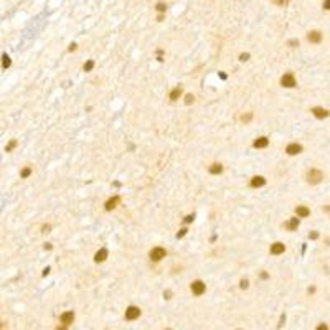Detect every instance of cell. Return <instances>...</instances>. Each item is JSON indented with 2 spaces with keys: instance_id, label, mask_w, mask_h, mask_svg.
I'll return each mask as SVG.
<instances>
[{
  "instance_id": "obj_39",
  "label": "cell",
  "mask_w": 330,
  "mask_h": 330,
  "mask_svg": "<svg viewBox=\"0 0 330 330\" xmlns=\"http://www.w3.org/2000/svg\"><path fill=\"white\" fill-rule=\"evenodd\" d=\"M2 327H3V324H2V322H0V330H2Z\"/></svg>"
},
{
  "instance_id": "obj_1",
  "label": "cell",
  "mask_w": 330,
  "mask_h": 330,
  "mask_svg": "<svg viewBox=\"0 0 330 330\" xmlns=\"http://www.w3.org/2000/svg\"><path fill=\"white\" fill-rule=\"evenodd\" d=\"M322 178H324V173H322L320 170H317V168H312V170L307 172V182H309V183H312V185L320 183Z\"/></svg>"
},
{
  "instance_id": "obj_17",
  "label": "cell",
  "mask_w": 330,
  "mask_h": 330,
  "mask_svg": "<svg viewBox=\"0 0 330 330\" xmlns=\"http://www.w3.org/2000/svg\"><path fill=\"white\" fill-rule=\"evenodd\" d=\"M221 172H223V165L221 163H211L210 165V173L218 175V173H221Z\"/></svg>"
},
{
  "instance_id": "obj_24",
  "label": "cell",
  "mask_w": 330,
  "mask_h": 330,
  "mask_svg": "<svg viewBox=\"0 0 330 330\" xmlns=\"http://www.w3.org/2000/svg\"><path fill=\"white\" fill-rule=\"evenodd\" d=\"M251 119H252V114H251V112H248V114H243V116H241V121H243V122H249Z\"/></svg>"
},
{
  "instance_id": "obj_36",
  "label": "cell",
  "mask_w": 330,
  "mask_h": 330,
  "mask_svg": "<svg viewBox=\"0 0 330 330\" xmlns=\"http://www.w3.org/2000/svg\"><path fill=\"white\" fill-rule=\"evenodd\" d=\"M76 50V43H71L69 45V51H75Z\"/></svg>"
},
{
  "instance_id": "obj_5",
  "label": "cell",
  "mask_w": 330,
  "mask_h": 330,
  "mask_svg": "<svg viewBox=\"0 0 330 330\" xmlns=\"http://www.w3.org/2000/svg\"><path fill=\"white\" fill-rule=\"evenodd\" d=\"M205 290H206L205 282H201V281H195V282H192V292L195 294V296H201V294H205Z\"/></svg>"
},
{
  "instance_id": "obj_28",
  "label": "cell",
  "mask_w": 330,
  "mask_h": 330,
  "mask_svg": "<svg viewBox=\"0 0 330 330\" xmlns=\"http://www.w3.org/2000/svg\"><path fill=\"white\" fill-rule=\"evenodd\" d=\"M193 103V96L192 94H187V96H185V104H192Z\"/></svg>"
},
{
  "instance_id": "obj_25",
  "label": "cell",
  "mask_w": 330,
  "mask_h": 330,
  "mask_svg": "<svg viewBox=\"0 0 330 330\" xmlns=\"http://www.w3.org/2000/svg\"><path fill=\"white\" fill-rule=\"evenodd\" d=\"M272 3H276V5H279V7H284V5L289 3V0H272Z\"/></svg>"
},
{
  "instance_id": "obj_35",
  "label": "cell",
  "mask_w": 330,
  "mask_h": 330,
  "mask_svg": "<svg viewBox=\"0 0 330 330\" xmlns=\"http://www.w3.org/2000/svg\"><path fill=\"white\" fill-rule=\"evenodd\" d=\"M328 5H330V0H325V2H324V8L328 10Z\"/></svg>"
},
{
  "instance_id": "obj_29",
  "label": "cell",
  "mask_w": 330,
  "mask_h": 330,
  "mask_svg": "<svg viewBox=\"0 0 330 330\" xmlns=\"http://www.w3.org/2000/svg\"><path fill=\"white\" fill-rule=\"evenodd\" d=\"M289 46H299V40H289Z\"/></svg>"
},
{
  "instance_id": "obj_22",
  "label": "cell",
  "mask_w": 330,
  "mask_h": 330,
  "mask_svg": "<svg viewBox=\"0 0 330 330\" xmlns=\"http://www.w3.org/2000/svg\"><path fill=\"white\" fill-rule=\"evenodd\" d=\"M155 10H157V12H159V13H163L165 10H167V3H163V2H159V3H157V5H155Z\"/></svg>"
},
{
  "instance_id": "obj_3",
  "label": "cell",
  "mask_w": 330,
  "mask_h": 330,
  "mask_svg": "<svg viewBox=\"0 0 330 330\" xmlns=\"http://www.w3.org/2000/svg\"><path fill=\"white\" fill-rule=\"evenodd\" d=\"M281 84L284 87H296V78H294L292 73H286V75L281 78Z\"/></svg>"
},
{
  "instance_id": "obj_2",
  "label": "cell",
  "mask_w": 330,
  "mask_h": 330,
  "mask_svg": "<svg viewBox=\"0 0 330 330\" xmlns=\"http://www.w3.org/2000/svg\"><path fill=\"white\" fill-rule=\"evenodd\" d=\"M149 256H150V259H152V261H160V259L162 258H165V256H167V251H165L163 248H160V246H157V248H154L152 251L149 252Z\"/></svg>"
},
{
  "instance_id": "obj_31",
  "label": "cell",
  "mask_w": 330,
  "mask_h": 330,
  "mask_svg": "<svg viewBox=\"0 0 330 330\" xmlns=\"http://www.w3.org/2000/svg\"><path fill=\"white\" fill-rule=\"evenodd\" d=\"M315 330H328V327H327V324H320Z\"/></svg>"
},
{
  "instance_id": "obj_32",
  "label": "cell",
  "mask_w": 330,
  "mask_h": 330,
  "mask_svg": "<svg viewBox=\"0 0 330 330\" xmlns=\"http://www.w3.org/2000/svg\"><path fill=\"white\" fill-rule=\"evenodd\" d=\"M193 218H195V215H188V216H185V223H190V221H193Z\"/></svg>"
},
{
  "instance_id": "obj_33",
  "label": "cell",
  "mask_w": 330,
  "mask_h": 330,
  "mask_svg": "<svg viewBox=\"0 0 330 330\" xmlns=\"http://www.w3.org/2000/svg\"><path fill=\"white\" fill-rule=\"evenodd\" d=\"M41 230H43V233H50V230H51V226L50 224H45L43 228H41Z\"/></svg>"
},
{
  "instance_id": "obj_10",
  "label": "cell",
  "mask_w": 330,
  "mask_h": 330,
  "mask_svg": "<svg viewBox=\"0 0 330 330\" xmlns=\"http://www.w3.org/2000/svg\"><path fill=\"white\" fill-rule=\"evenodd\" d=\"M119 201H121V196H117V195L112 196V198H109V200L106 201V210H107V211L114 210L116 206H117V203H119Z\"/></svg>"
},
{
  "instance_id": "obj_27",
  "label": "cell",
  "mask_w": 330,
  "mask_h": 330,
  "mask_svg": "<svg viewBox=\"0 0 330 330\" xmlns=\"http://www.w3.org/2000/svg\"><path fill=\"white\" fill-rule=\"evenodd\" d=\"M248 286H249V282H248L246 279H243V281L240 282V287H241V289H248Z\"/></svg>"
},
{
  "instance_id": "obj_21",
  "label": "cell",
  "mask_w": 330,
  "mask_h": 330,
  "mask_svg": "<svg viewBox=\"0 0 330 330\" xmlns=\"http://www.w3.org/2000/svg\"><path fill=\"white\" fill-rule=\"evenodd\" d=\"M31 175V167H25L22 172H20V177L22 178H28Z\"/></svg>"
},
{
  "instance_id": "obj_19",
  "label": "cell",
  "mask_w": 330,
  "mask_h": 330,
  "mask_svg": "<svg viewBox=\"0 0 330 330\" xmlns=\"http://www.w3.org/2000/svg\"><path fill=\"white\" fill-rule=\"evenodd\" d=\"M10 65H12V61H10V56H8V55H2V68L7 69Z\"/></svg>"
},
{
  "instance_id": "obj_12",
  "label": "cell",
  "mask_w": 330,
  "mask_h": 330,
  "mask_svg": "<svg viewBox=\"0 0 330 330\" xmlns=\"http://www.w3.org/2000/svg\"><path fill=\"white\" fill-rule=\"evenodd\" d=\"M284 251H286V246H284L282 243H274V244H271V254L277 256V254H282Z\"/></svg>"
},
{
  "instance_id": "obj_8",
  "label": "cell",
  "mask_w": 330,
  "mask_h": 330,
  "mask_svg": "<svg viewBox=\"0 0 330 330\" xmlns=\"http://www.w3.org/2000/svg\"><path fill=\"white\" fill-rule=\"evenodd\" d=\"M307 40L310 41V43H320L322 41V33L319 30H314V31H310V33L307 35Z\"/></svg>"
},
{
  "instance_id": "obj_30",
  "label": "cell",
  "mask_w": 330,
  "mask_h": 330,
  "mask_svg": "<svg viewBox=\"0 0 330 330\" xmlns=\"http://www.w3.org/2000/svg\"><path fill=\"white\" fill-rule=\"evenodd\" d=\"M240 59H241V61H248V59H249V53H243V55H240Z\"/></svg>"
},
{
  "instance_id": "obj_6",
  "label": "cell",
  "mask_w": 330,
  "mask_h": 330,
  "mask_svg": "<svg viewBox=\"0 0 330 330\" xmlns=\"http://www.w3.org/2000/svg\"><path fill=\"white\" fill-rule=\"evenodd\" d=\"M59 320H61V324L63 325H71L73 324V320H75V312L73 310H68V312H63L61 314V317H59Z\"/></svg>"
},
{
  "instance_id": "obj_38",
  "label": "cell",
  "mask_w": 330,
  "mask_h": 330,
  "mask_svg": "<svg viewBox=\"0 0 330 330\" xmlns=\"http://www.w3.org/2000/svg\"><path fill=\"white\" fill-rule=\"evenodd\" d=\"M56 330H68V328H66V325H63V327H58Z\"/></svg>"
},
{
  "instance_id": "obj_26",
  "label": "cell",
  "mask_w": 330,
  "mask_h": 330,
  "mask_svg": "<svg viewBox=\"0 0 330 330\" xmlns=\"http://www.w3.org/2000/svg\"><path fill=\"white\" fill-rule=\"evenodd\" d=\"M187 231H188L187 228H182V230H180V231H178V233H177V238H183L185 234H187Z\"/></svg>"
},
{
  "instance_id": "obj_7",
  "label": "cell",
  "mask_w": 330,
  "mask_h": 330,
  "mask_svg": "<svg viewBox=\"0 0 330 330\" xmlns=\"http://www.w3.org/2000/svg\"><path fill=\"white\" fill-rule=\"evenodd\" d=\"M286 152L289 154V155H297V154H300L302 152V145L300 144H289V145L286 147Z\"/></svg>"
},
{
  "instance_id": "obj_18",
  "label": "cell",
  "mask_w": 330,
  "mask_h": 330,
  "mask_svg": "<svg viewBox=\"0 0 330 330\" xmlns=\"http://www.w3.org/2000/svg\"><path fill=\"white\" fill-rule=\"evenodd\" d=\"M180 94H182V87H175V89L170 93V99L172 101H177L178 97H180Z\"/></svg>"
},
{
  "instance_id": "obj_9",
  "label": "cell",
  "mask_w": 330,
  "mask_h": 330,
  "mask_svg": "<svg viewBox=\"0 0 330 330\" xmlns=\"http://www.w3.org/2000/svg\"><path fill=\"white\" fill-rule=\"evenodd\" d=\"M312 114H314L317 119H325V117H328V111L324 109V107H314V109H312Z\"/></svg>"
},
{
  "instance_id": "obj_15",
  "label": "cell",
  "mask_w": 330,
  "mask_h": 330,
  "mask_svg": "<svg viewBox=\"0 0 330 330\" xmlns=\"http://www.w3.org/2000/svg\"><path fill=\"white\" fill-rule=\"evenodd\" d=\"M252 145H254L256 149H264V147L269 145V139H268V137H259V139L254 140V144H252Z\"/></svg>"
},
{
  "instance_id": "obj_13",
  "label": "cell",
  "mask_w": 330,
  "mask_h": 330,
  "mask_svg": "<svg viewBox=\"0 0 330 330\" xmlns=\"http://www.w3.org/2000/svg\"><path fill=\"white\" fill-rule=\"evenodd\" d=\"M296 215H297V218H307L309 215H310V210L307 208V206H297L296 208Z\"/></svg>"
},
{
  "instance_id": "obj_34",
  "label": "cell",
  "mask_w": 330,
  "mask_h": 330,
  "mask_svg": "<svg viewBox=\"0 0 330 330\" xmlns=\"http://www.w3.org/2000/svg\"><path fill=\"white\" fill-rule=\"evenodd\" d=\"M317 236H319V233H317V231H314V233H310V234H309V238H312V240H315Z\"/></svg>"
},
{
  "instance_id": "obj_40",
  "label": "cell",
  "mask_w": 330,
  "mask_h": 330,
  "mask_svg": "<svg viewBox=\"0 0 330 330\" xmlns=\"http://www.w3.org/2000/svg\"><path fill=\"white\" fill-rule=\"evenodd\" d=\"M165 330H170V328H165Z\"/></svg>"
},
{
  "instance_id": "obj_37",
  "label": "cell",
  "mask_w": 330,
  "mask_h": 330,
  "mask_svg": "<svg viewBox=\"0 0 330 330\" xmlns=\"http://www.w3.org/2000/svg\"><path fill=\"white\" fill-rule=\"evenodd\" d=\"M163 297H165V299H170V290H167V292H163Z\"/></svg>"
},
{
  "instance_id": "obj_23",
  "label": "cell",
  "mask_w": 330,
  "mask_h": 330,
  "mask_svg": "<svg viewBox=\"0 0 330 330\" xmlns=\"http://www.w3.org/2000/svg\"><path fill=\"white\" fill-rule=\"evenodd\" d=\"M83 68H84V71H91V69L94 68V61H93V59H89L87 63H84Z\"/></svg>"
},
{
  "instance_id": "obj_20",
  "label": "cell",
  "mask_w": 330,
  "mask_h": 330,
  "mask_svg": "<svg viewBox=\"0 0 330 330\" xmlns=\"http://www.w3.org/2000/svg\"><path fill=\"white\" fill-rule=\"evenodd\" d=\"M17 144H18V142H17L15 139H12V140H10V142L5 145V152H12V150L17 147Z\"/></svg>"
},
{
  "instance_id": "obj_16",
  "label": "cell",
  "mask_w": 330,
  "mask_h": 330,
  "mask_svg": "<svg viewBox=\"0 0 330 330\" xmlns=\"http://www.w3.org/2000/svg\"><path fill=\"white\" fill-rule=\"evenodd\" d=\"M284 226L287 228V230L289 231H294V230H297V228H299V218H290L289 221H287L286 224H284Z\"/></svg>"
},
{
  "instance_id": "obj_11",
  "label": "cell",
  "mask_w": 330,
  "mask_h": 330,
  "mask_svg": "<svg viewBox=\"0 0 330 330\" xmlns=\"http://www.w3.org/2000/svg\"><path fill=\"white\" fill-rule=\"evenodd\" d=\"M249 185H251L252 188H259V187H262V185H266V178L264 177H252L251 182H249Z\"/></svg>"
},
{
  "instance_id": "obj_4",
  "label": "cell",
  "mask_w": 330,
  "mask_h": 330,
  "mask_svg": "<svg viewBox=\"0 0 330 330\" xmlns=\"http://www.w3.org/2000/svg\"><path fill=\"white\" fill-rule=\"evenodd\" d=\"M140 315V309L135 307V305H131V307L125 309V319L127 320H135V319H139Z\"/></svg>"
},
{
  "instance_id": "obj_14",
  "label": "cell",
  "mask_w": 330,
  "mask_h": 330,
  "mask_svg": "<svg viewBox=\"0 0 330 330\" xmlns=\"http://www.w3.org/2000/svg\"><path fill=\"white\" fill-rule=\"evenodd\" d=\"M106 258H107V249L106 248H101L99 251L94 254V261L96 262H103V261H106Z\"/></svg>"
}]
</instances>
